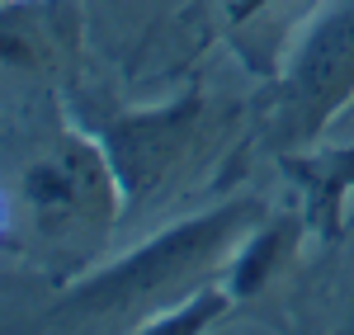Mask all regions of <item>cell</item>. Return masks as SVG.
<instances>
[{"instance_id":"cell-1","label":"cell","mask_w":354,"mask_h":335,"mask_svg":"<svg viewBox=\"0 0 354 335\" xmlns=\"http://www.w3.org/2000/svg\"><path fill=\"white\" fill-rule=\"evenodd\" d=\"M28 99V137L10 133L5 151L0 246L10 274L62 288L104 260L128 208L104 142L76 113L57 109L53 90Z\"/></svg>"},{"instance_id":"cell-2","label":"cell","mask_w":354,"mask_h":335,"mask_svg":"<svg viewBox=\"0 0 354 335\" xmlns=\"http://www.w3.org/2000/svg\"><path fill=\"white\" fill-rule=\"evenodd\" d=\"M270 218V198L241 189L194 218L156 227L123 255H104L81 279L53 288L28 312L33 331H147L203 283L227 279L241 241Z\"/></svg>"},{"instance_id":"cell-3","label":"cell","mask_w":354,"mask_h":335,"mask_svg":"<svg viewBox=\"0 0 354 335\" xmlns=\"http://www.w3.org/2000/svg\"><path fill=\"white\" fill-rule=\"evenodd\" d=\"M76 118L104 142L123 184L128 222H137L213 184V170H245L255 99H232L189 81L156 104H118Z\"/></svg>"},{"instance_id":"cell-4","label":"cell","mask_w":354,"mask_h":335,"mask_svg":"<svg viewBox=\"0 0 354 335\" xmlns=\"http://www.w3.org/2000/svg\"><path fill=\"white\" fill-rule=\"evenodd\" d=\"M354 109V0H322L298 43L288 48L274 81H260L250 161H274L283 151L317 146Z\"/></svg>"},{"instance_id":"cell-5","label":"cell","mask_w":354,"mask_h":335,"mask_svg":"<svg viewBox=\"0 0 354 335\" xmlns=\"http://www.w3.org/2000/svg\"><path fill=\"white\" fill-rule=\"evenodd\" d=\"M274 170L298 198V213L307 222V236L330 251L345 241L350 227V203H354V142H317L302 151L274 156Z\"/></svg>"},{"instance_id":"cell-6","label":"cell","mask_w":354,"mask_h":335,"mask_svg":"<svg viewBox=\"0 0 354 335\" xmlns=\"http://www.w3.org/2000/svg\"><path fill=\"white\" fill-rule=\"evenodd\" d=\"M317 10L322 0H213V33L245 71L274 81Z\"/></svg>"},{"instance_id":"cell-7","label":"cell","mask_w":354,"mask_h":335,"mask_svg":"<svg viewBox=\"0 0 354 335\" xmlns=\"http://www.w3.org/2000/svg\"><path fill=\"white\" fill-rule=\"evenodd\" d=\"M307 241V222H302L298 203L293 208H270V218L241 241V251L227 269V288L236 303H255L265 288L288 279V269L298 265V246Z\"/></svg>"},{"instance_id":"cell-8","label":"cell","mask_w":354,"mask_h":335,"mask_svg":"<svg viewBox=\"0 0 354 335\" xmlns=\"http://www.w3.org/2000/svg\"><path fill=\"white\" fill-rule=\"evenodd\" d=\"M232 303H236V298H232V288H227L222 279L203 283V288L189 293L185 303H175L170 312H161L142 335H198V331H208L213 321H222V316L232 312Z\"/></svg>"},{"instance_id":"cell-9","label":"cell","mask_w":354,"mask_h":335,"mask_svg":"<svg viewBox=\"0 0 354 335\" xmlns=\"http://www.w3.org/2000/svg\"><path fill=\"white\" fill-rule=\"evenodd\" d=\"M354 113V109H350ZM335 331H354V293H350V307L340 312V326H335Z\"/></svg>"},{"instance_id":"cell-10","label":"cell","mask_w":354,"mask_h":335,"mask_svg":"<svg viewBox=\"0 0 354 335\" xmlns=\"http://www.w3.org/2000/svg\"><path fill=\"white\" fill-rule=\"evenodd\" d=\"M81 5H113V10H118L123 0H81Z\"/></svg>"}]
</instances>
